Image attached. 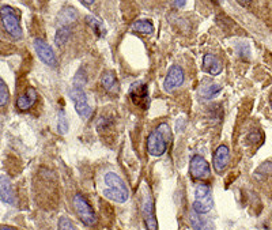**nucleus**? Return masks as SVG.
<instances>
[{
    "label": "nucleus",
    "mask_w": 272,
    "mask_h": 230,
    "mask_svg": "<svg viewBox=\"0 0 272 230\" xmlns=\"http://www.w3.org/2000/svg\"><path fill=\"white\" fill-rule=\"evenodd\" d=\"M86 81H87V75L86 72H85V70L83 68H81V70L76 72V75H75V78H73V87H82L86 85Z\"/></svg>",
    "instance_id": "obj_26"
},
{
    "label": "nucleus",
    "mask_w": 272,
    "mask_h": 230,
    "mask_svg": "<svg viewBox=\"0 0 272 230\" xmlns=\"http://www.w3.org/2000/svg\"><path fill=\"white\" fill-rule=\"evenodd\" d=\"M0 18H2V23L5 30L9 33L13 39L18 40L22 37V27L21 22H19V17L15 13V10L10 6H3L0 9Z\"/></svg>",
    "instance_id": "obj_5"
},
{
    "label": "nucleus",
    "mask_w": 272,
    "mask_h": 230,
    "mask_svg": "<svg viewBox=\"0 0 272 230\" xmlns=\"http://www.w3.org/2000/svg\"><path fill=\"white\" fill-rule=\"evenodd\" d=\"M104 181L105 188L102 194L105 198L116 203H126L130 198V191L123 178L116 172H108L104 176Z\"/></svg>",
    "instance_id": "obj_2"
},
{
    "label": "nucleus",
    "mask_w": 272,
    "mask_h": 230,
    "mask_svg": "<svg viewBox=\"0 0 272 230\" xmlns=\"http://www.w3.org/2000/svg\"><path fill=\"white\" fill-rule=\"evenodd\" d=\"M189 174L193 180H207L211 177L208 162L202 156H193L189 162Z\"/></svg>",
    "instance_id": "obj_8"
},
{
    "label": "nucleus",
    "mask_w": 272,
    "mask_h": 230,
    "mask_svg": "<svg viewBox=\"0 0 272 230\" xmlns=\"http://www.w3.org/2000/svg\"><path fill=\"white\" fill-rule=\"evenodd\" d=\"M214 2H215L216 5H220V3H223L225 0H214Z\"/></svg>",
    "instance_id": "obj_33"
},
{
    "label": "nucleus",
    "mask_w": 272,
    "mask_h": 230,
    "mask_svg": "<svg viewBox=\"0 0 272 230\" xmlns=\"http://www.w3.org/2000/svg\"><path fill=\"white\" fill-rule=\"evenodd\" d=\"M68 130H69L68 119L65 116L64 110L61 109V110H59V113H57V131H59V134L65 135L68 132Z\"/></svg>",
    "instance_id": "obj_23"
},
{
    "label": "nucleus",
    "mask_w": 272,
    "mask_h": 230,
    "mask_svg": "<svg viewBox=\"0 0 272 230\" xmlns=\"http://www.w3.org/2000/svg\"><path fill=\"white\" fill-rule=\"evenodd\" d=\"M222 61L214 53H206L203 57V71L207 74L216 76L222 72Z\"/></svg>",
    "instance_id": "obj_15"
},
{
    "label": "nucleus",
    "mask_w": 272,
    "mask_h": 230,
    "mask_svg": "<svg viewBox=\"0 0 272 230\" xmlns=\"http://www.w3.org/2000/svg\"><path fill=\"white\" fill-rule=\"evenodd\" d=\"M189 222L193 230H215L214 222L204 217V214H199L196 211L189 213Z\"/></svg>",
    "instance_id": "obj_16"
},
{
    "label": "nucleus",
    "mask_w": 272,
    "mask_h": 230,
    "mask_svg": "<svg viewBox=\"0 0 272 230\" xmlns=\"http://www.w3.org/2000/svg\"><path fill=\"white\" fill-rule=\"evenodd\" d=\"M132 30L138 31L140 34H151L154 31V25L148 19H139L132 23Z\"/></svg>",
    "instance_id": "obj_19"
},
{
    "label": "nucleus",
    "mask_w": 272,
    "mask_h": 230,
    "mask_svg": "<svg viewBox=\"0 0 272 230\" xmlns=\"http://www.w3.org/2000/svg\"><path fill=\"white\" fill-rule=\"evenodd\" d=\"M248 140L251 142V143H257L261 140V135L259 132H252V134L248 135Z\"/></svg>",
    "instance_id": "obj_28"
},
{
    "label": "nucleus",
    "mask_w": 272,
    "mask_h": 230,
    "mask_svg": "<svg viewBox=\"0 0 272 230\" xmlns=\"http://www.w3.org/2000/svg\"><path fill=\"white\" fill-rule=\"evenodd\" d=\"M57 230H79L73 222L67 217H60L57 222Z\"/></svg>",
    "instance_id": "obj_25"
},
{
    "label": "nucleus",
    "mask_w": 272,
    "mask_h": 230,
    "mask_svg": "<svg viewBox=\"0 0 272 230\" xmlns=\"http://www.w3.org/2000/svg\"><path fill=\"white\" fill-rule=\"evenodd\" d=\"M172 140V130L168 123H161L156 130H152L147 136L146 148L151 157L164 156Z\"/></svg>",
    "instance_id": "obj_1"
},
{
    "label": "nucleus",
    "mask_w": 272,
    "mask_h": 230,
    "mask_svg": "<svg viewBox=\"0 0 272 230\" xmlns=\"http://www.w3.org/2000/svg\"><path fill=\"white\" fill-rule=\"evenodd\" d=\"M78 17V11L73 9V7H64V9L59 13V15H57V22H59L60 27L69 26V25H72L73 22H76Z\"/></svg>",
    "instance_id": "obj_18"
},
{
    "label": "nucleus",
    "mask_w": 272,
    "mask_h": 230,
    "mask_svg": "<svg viewBox=\"0 0 272 230\" xmlns=\"http://www.w3.org/2000/svg\"><path fill=\"white\" fill-rule=\"evenodd\" d=\"M81 2H82V3H83V5H85V6H89V7H90V6L94 5L95 0H81Z\"/></svg>",
    "instance_id": "obj_31"
},
{
    "label": "nucleus",
    "mask_w": 272,
    "mask_h": 230,
    "mask_svg": "<svg viewBox=\"0 0 272 230\" xmlns=\"http://www.w3.org/2000/svg\"><path fill=\"white\" fill-rule=\"evenodd\" d=\"M257 173L264 174V176H268V174L272 173V161H268V162H264L263 165L260 166L257 169Z\"/></svg>",
    "instance_id": "obj_27"
},
{
    "label": "nucleus",
    "mask_w": 272,
    "mask_h": 230,
    "mask_svg": "<svg viewBox=\"0 0 272 230\" xmlns=\"http://www.w3.org/2000/svg\"><path fill=\"white\" fill-rule=\"evenodd\" d=\"M174 3H176L177 7H185L186 0H174Z\"/></svg>",
    "instance_id": "obj_29"
},
{
    "label": "nucleus",
    "mask_w": 272,
    "mask_h": 230,
    "mask_svg": "<svg viewBox=\"0 0 272 230\" xmlns=\"http://www.w3.org/2000/svg\"><path fill=\"white\" fill-rule=\"evenodd\" d=\"M72 206L75 210V214L78 215L79 221L82 222L83 225L93 226L97 223V215H95L94 210L87 202L86 198L82 194H75L72 198Z\"/></svg>",
    "instance_id": "obj_4"
},
{
    "label": "nucleus",
    "mask_w": 272,
    "mask_h": 230,
    "mask_svg": "<svg viewBox=\"0 0 272 230\" xmlns=\"http://www.w3.org/2000/svg\"><path fill=\"white\" fill-rule=\"evenodd\" d=\"M184 79H185V74H184V70L181 67L177 64L172 65L168 71V75L164 81V89L166 91H173L178 89L184 83Z\"/></svg>",
    "instance_id": "obj_11"
},
{
    "label": "nucleus",
    "mask_w": 272,
    "mask_h": 230,
    "mask_svg": "<svg viewBox=\"0 0 272 230\" xmlns=\"http://www.w3.org/2000/svg\"><path fill=\"white\" fill-rule=\"evenodd\" d=\"M271 108H272V102H271Z\"/></svg>",
    "instance_id": "obj_34"
},
{
    "label": "nucleus",
    "mask_w": 272,
    "mask_h": 230,
    "mask_svg": "<svg viewBox=\"0 0 272 230\" xmlns=\"http://www.w3.org/2000/svg\"><path fill=\"white\" fill-rule=\"evenodd\" d=\"M214 209V198L211 188L206 184H200L195 191L193 210L199 214H208Z\"/></svg>",
    "instance_id": "obj_6"
},
{
    "label": "nucleus",
    "mask_w": 272,
    "mask_h": 230,
    "mask_svg": "<svg viewBox=\"0 0 272 230\" xmlns=\"http://www.w3.org/2000/svg\"><path fill=\"white\" fill-rule=\"evenodd\" d=\"M238 3H240V5L241 6H244V7H248V6L251 5V2L252 0H237Z\"/></svg>",
    "instance_id": "obj_30"
},
{
    "label": "nucleus",
    "mask_w": 272,
    "mask_h": 230,
    "mask_svg": "<svg viewBox=\"0 0 272 230\" xmlns=\"http://www.w3.org/2000/svg\"><path fill=\"white\" fill-rule=\"evenodd\" d=\"M0 199L6 204L15 203V195H14L13 185L7 176H0Z\"/></svg>",
    "instance_id": "obj_17"
},
{
    "label": "nucleus",
    "mask_w": 272,
    "mask_h": 230,
    "mask_svg": "<svg viewBox=\"0 0 272 230\" xmlns=\"http://www.w3.org/2000/svg\"><path fill=\"white\" fill-rule=\"evenodd\" d=\"M101 86L104 87L106 93L113 96H117L120 93V83L113 71H105L104 74L101 75Z\"/></svg>",
    "instance_id": "obj_14"
},
{
    "label": "nucleus",
    "mask_w": 272,
    "mask_h": 230,
    "mask_svg": "<svg viewBox=\"0 0 272 230\" xmlns=\"http://www.w3.org/2000/svg\"><path fill=\"white\" fill-rule=\"evenodd\" d=\"M69 97L73 102L75 110L82 119H89L91 114V106L87 101L86 93L82 87H72L69 91Z\"/></svg>",
    "instance_id": "obj_7"
},
{
    "label": "nucleus",
    "mask_w": 272,
    "mask_h": 230,
    "mask_svg": "<svg viewBox=\"0 0 272 230\" xmlns=\"http://www.w3.org/2000/svg\"><path fill=\"white\" fill-rule=\"evenodd\" d=\"M10 101V90L3 79H0V106H6Z\"/></svg>",
    "instance_id": "obj_24"
},
{
    "label": "nucleus",
    "mask_w": 272,
    "mask_h": 230,
    "mask_svg": "<svg viewBox=\"0 0 272 230\" xmlns=\"http://www.w3.org/2000/svg\"><path fill=\"white\" fill-rule=\"evenodd\" d=\"M140 211L147 230H158V221L154 210V198L151 189L147 184H143L140 191Z\"/></svg>",
    "instance_id": "obj_3"
},
{
    "label": "nucleus",
    "mask_w": 272,
    "mask_h": 230,
    "mask_svg": "<svg viewBox=\"0 0 272 230\" xmlns=\"http://www.w3.org/2000/svg\"><path fill=\"white\" fill-rule=\"evenodd\" d=\"M230 161V151L229 147L226 144H220L219 147L216 148L212 157V166L216 173H222L226 169V166L229 165Z\"/></svg>",
    "instance_id": "obj_12"
},
{
    "label": "nucleus",
    "mask_w": 272,
    "mask_h": 230,
    "mask_svg": "<svg viewBox=\"0 0 272 230\" xmlns=\"http://www.w3.org/2000/svg\"><path fill=\"white\" fill-rule=\"evenodd\" d=\"M33 47L35 49V53L38 55L40 60L43 61L44 64L49 65V67H55L57 64L55 51L47 41H44L43 39H35L34 43H33Z\"/></svg>",
    "instance_id": "obj_10"
},
{
    "label": "nucleus",
    "mask_w": 272,
    "mask_h": 230,
    "mask_svg": "<svg viewBox=\"0 0 272 230\" xmlns=\"http://www.w3.org/2000/svg\"><path fill=\"white\" fill-rule=\"evenodd\" d=\"M35 101H37V90L31 86L27 87L25 93L17 98V108L22 112H26L34 106Z\"/></svg>",
    "instance_id": "obj_13"
},
{
    "label": "nucleus",
    "mask_w": 272,
    "mask_h": 230,
    "mask_svg": "<svg viewBox=\"0 0 272 230\" xmlns=\"http://www.w3.org/2000/svg\"><path fill=\"white\" fill-rule=\"evenodd\" d=\"M222 91V87L218 83H210V85H206L200 89V96L206 98V100H211V98H215L218 94Z\"/></svg>",
    "instance_id": "obj_20"
},
{
    "label": "nucleus",
    "mask_w": 272,
    "mask_h": 230,
    "mask_svg": "<svg viewBox=\"0 0 272 230\" xmlns=\"http://www.w3.org/2000/svg\"><path fill=\"white\" fill-rule=\"evenodd\" d=\"M69 37H71V29L69 26H61L57 29L56 35H55V43L59 48H63L65 44L68 43Z\"/></svg>",
    "instance_id": "obj_21"
},
{
    "label": "nucleus",
    "mask_w": 272,
    "mask_h": 230,
    "mask_svg": "<svg viewBox=\"0 0 272 230\" xmlns=\"http://www.w3.org/2000/svg\"><path fill=\"white\" fill-rule=\"evenodd\" d=\"M86 23L90 26L91 30L94 31L95 34L98 35V37H104L105 27L100 19H97V18L93 17V15H89V17H86Z\"/></svg>",
    "instance_id": "obj_22"
},
{
    "label": "nucleus",
    "mask_w": 272,
    "mask_h": 230,
    "mask_svg": "<svg viewBox=\"0 0 272 230\" xmlns=\"http://www.w3.org/2000/svg\"><path fill=\"white\" fill-rule=\"evenodd\" d=\"M130 98L132 101V104L139 106V108H148L150 96H148V89H147L146 83L135 82L130 87Z\"/></svg>",
    "instance_id": "obj_9"
},
{
    "label": "nucleus",
    "mask_w": 272,
    "mask_h": 230,
    "mask_svg": "<svg viewBox=\"0 0 272 230\" xmlns=\"http://www.w3.org/2000/svg\"><path fill=\"white\" fill-rule=\"evenodd\" d=\"M0 230H14V229H11V227H7V226H2V227H0Z\"/></svg>",
    "instance_id": "obj_32"
}]
</instances>
